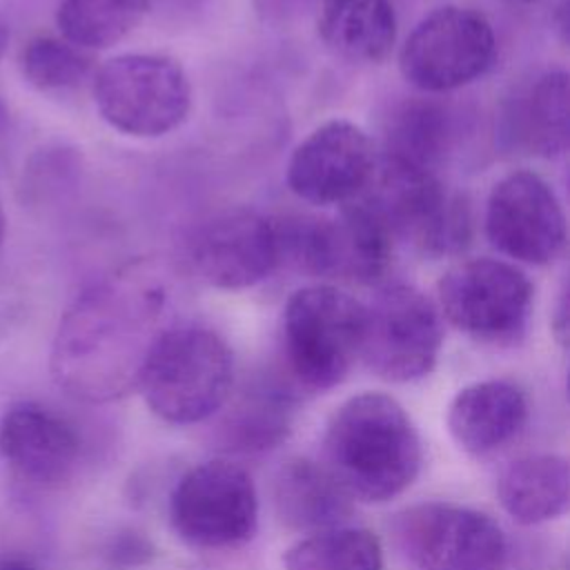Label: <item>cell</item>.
Segmentation results:
<instances>
[{
	"mask_svg": "<svg viewBox=\"0 0 570 570\" xmlns=\"http://www.w3.org/2000/svg\"><path fill=\"white\" fill-rule=\"evenodd\" d=\"M165 305L167 285L151 263L131 261L96 278L58 323L49 361L56 383L85 403L136 390Z\"/></svg>",
	"mask_w": 570,
	"mask_h": 570,
	"instance_id": "6da1fadb",
	"label": "cell"
},
{
	"mask_svg": "<svg viewBox=\"0 0 570 570\" xmlns=\"http://www.w3.org/2000/svg\"><path fill=\"white\" fill-rule=\"evenodd\" d=\"M423 448L405 407L390 394L361 392L343 401L323 434V468L363 503H385L419 476Z\"/></svg>",
	"mask_w": 570,
	"mask_h": 570,
	"instance_id": "7a4b0ae2",
	"label": "cell"
},
{
	"mask_svg": "<svg viewBox=\"0 0 570 570\" xmlns=\"http://www.w3.org/2000/svg\"><path fill=\"white\" fill-rule=\"evenodd\" d=\"M234 354L225 338L196 323L160 330L138 387L147 407L174 425H194L218 410L232 396Z\"/></svg>",
	"mask_w": 570,
	"mask_h": 570,
	"instance_id": "3957f363",
	"label": "cell"
},
{
	"mask_svg": "<svg viewBox=\"0 0 570 570\" xmlns=\"http://www.w3.org/2000/svg\"><path fill=\"white\" fill-rule=\"evenodd\" d=\"M363 303L332 283L307 285L285 301L278 350L285 381L294 390L336 387L361 352Z\"/></svg>",
	"mask_w": 570,
	"mask_h": 570,
	"instance_id": "277c9868",
	"label": "cell"
},
{
	"mask_svg": "<svg viewBox=\"0 0 570 570\" xmlns=\"http://www.w3.org/2000/svg\"><path fill=\"white\" fill-rule=\"evenodd\" d=\"M276 229L281 263L309 276L374 285L394 261L396 240L361 196L345 203L334 218L294 216L276 220Z\"/></svg>",
	"mask_w": 570,
	"mask_h": 570,
	"instance_id": "5b68a950",
	"label": "cell"
},
{
	"mask_svg": "<svg viewBox=\"0 0 570 570\" xmlns=\"http://www.w3.org/2000/svg\"><path fill=\"white\" fill-rule=\"evenodd\" d=\"M361 198L379 214L396 245L407 243L428 256H452L472 238L470 205L432 171L381 158Z\"/></svg>",
	"mask_w": 570,
	"mask_h": 570,
	"instance_id": "8992f818",
	"label": "cell"
},
{
	"mask_svg": "<svg viewBox=\"0 0 570 570\" xmlns=\"http://www.w3.org/2000/svg\"><path fill=\"white\" fill-rule=\"evenodd\" d=\"M91 94L100 118L134 138H158L180 127L191 109L185 69L160 53H120L98 67Z\"/></svg>",
	"mask_w": 570,
	"mask_h": 570,
	"instance_id": "52a82bcc",
	"label": "cell"
},
{
	"mask_svg": "<svg viewBox=\"0 0 570 570\" xmlns=\"http://www.w3.org/2000/svg\"><path fill=\"white\" fill-rule=\"evenodd\" d=\"M169 523L194 550L245 546L258 528V494L249 472L227 459L189 468L169 494Z\"/></svg>",
	"mask_w": 570,
	"mask_h": 570,
	"instance_id": "ba28073f",
	"label": "cell"
},
{
	"mask_svg": "<svg viewBox=\"0 0 570 570\" xmlns=\"http://www.w3.org/2000/svg\"><path fill=\"white\" fill-rule=\"evenodd\" d=\"M532 283L521 267L501 258H468L436 285L439 312L465 336L485 345L519 343L532 314Z\"/></svg>",
	"mask_w": 570,
	"mask_h": 570,
	"instance_id": "9c48e42d",
	"label": "cell"
},
{
	"mask_svg": "<svg viewBox=\"0 0 570 570\" xmlns=\"http://www.w3.org/2000/svg\"><path fill=\"white\" fill-rule=\"evenodd\" d=\"M443 323L434 301L405 283L381 285L363 303L358 358L383 381L428 376L441 354Z\"/></svg>",
	"mask_w": 570,
	"mask_h": 570,
	"instance_id": "30bf717a",
	"label": "cell"
},
{
	"mask_svg": "<svg viewBox=\"0 0 570 570\" xmlns=\"http://www.w3.org/2000/svg\"><path fill=\"white\" fill-rule=\"evenodd\" d=\"M401 559L412 570H503L508 539L501 525L468 505L425 501L392 521Z\"/></svg>",
	"mask_w": 570,
	"mask_h": 570,
	"instance_id": "8fae6325",
	"label": "cell"
},
{
	"mask_svg": "<svg viewBox=\"0 0 570 570\" xmlns=\"http://www.w3.org/2000/svg\"><path fill=\"white\" fill-rule=\"evenodd\" d=\"M490 20L470 7H439L405 38L399 51L403 78L425 94H445L481 78L494 62Z\"/></svg>",
	"mask_w": 570,
	"mask_h": 570,
	"instance_id": "7c38bea8",
	"label": "cell"
},
{
	"mask_svg": "<svg viewBox=\"0 0 570 570\" xmlns=\"http://www.w3.org/2000/svg\"><path fill=\"white\" fill-rule=\"evenodd\" d=\"M483 229L499 254L525 265H548L566 245V214L557 191L525 169L494 183L485 200Z\"/></svg>",
	"mask_w": 570,
	"mask_h": 570,
	"instance_id": "4fadbf2b",
	"label": "cell"
},
{
	"mask_svg": "<svg viewBox=\"0 0 570 570\" xmlns=\"http://www.w3.org/2000/svg\"><path fill=\"white\" fill-rule=\"evenodd\" d=\"M187 263L209 287L247 289L281 265L276 220L247 207L218 212L189 236Z\"/></svg>",
	"mask_w": 570,
	"mask_h": 570,
	"instance_id": "5bb4252c",
	"label": "cell"
},
{
	"mask_svg": "<svg viewBox=\"0 0 570 570\" xmlns=\"http://www.w3.org/2000/svg\"><path fill=\"white\" fill-rule=\"evenodd\" d=\"M372 138L356 122L334 118L312 129L292 151L285 180L314 205H345L363 194L376 169Z\"/></svg>",
	"mask_w": 570,
	"mask_h": 570,
	"instance_id": "9a60e30c",
	"label": "cell"
},
{
	"mask_svg": "<svg viewBox=\"0 0 570 570\" xmlns=\"http://www.w3.org/2000/svg\"><path fill=\"white\" fill-rule=\"evenodd\" d=\"M82 456L76 425L56 410L20 401L0 419V459L13 476L33 488H56L69 481Z\"/></svg>",
	"mask_w": 570,
	"mask_h": 570,
	"instance_id": "2e32d148",
	"label": "cell"
},
{
	"mask_svg": "<svg viewBox=\"0 0 570 570\" xmlns=\"http://www.w3.org/2000/svg\"><path fill=\"white\" fill-rule=\"evenodd\" d=\"M499 134L512 151L554 158L570 142V89L563 69H550L514 89L501 107Z\"/></svg>",
	"mask_w": 570,
	"mask_h": 570,
	"instance_id": "e0dca14e",
	"label": "cell"
},
{
	"mask_svg": "<svg viewBox=\"0 0 570 570\" xmlns=\"http://www.w3.org/2000/svg\"><path fill=\"white\" fill-rule=\"evenodd\" d=\"M528 416V396L517 383L488 379L459 390L448 405L445 421L463 452L488 456L512 443L523 432Z\"/></svg>",
	"mask_w": 570,
	"mask_h": 570,
	"instance_id": "ac0fdd59",
	"label": "cell"
},
{
	"mask_svg": "<svg viewBox=\"0 0 570 570\" xmlns=\"http://www.w3.org/2000/svg\"><path fill=\"white\" fill-rule=\"evenodd\" d=\"M272 499L278 519L294 530L318 532L343 525L352 514V499L309 459H289L276 470Z\"/></svg>",
	"mask_w": 570,
	"mask_h": 570,
	"instance_id": "d6986e66",
	"label": "cell"
},
{
	"mask_svg": "<svg viewBox=\"0 0 570 570\" xmlns=\"http://www.w3.org/2000/svg\"><path fill=\"white\" fill-rule=\"evenodd\" d=\"M497 497L505 514L521 525L559 519L570 503V468L561 454H528L499 476Z\"/></svg>",
	"mask_w": 570,
	"mask_h": 570,
	"instance_id": "ffe728a7",
	"label": "cell"
},
{
	"mask_svg": "<svg viewBox=\"0 0 570 570\" xmlns=\"http://www.w3.org/2000/svg\"><path fill=\"white\" fill-rule=\"evenodd\" d=\"M296 392L287 381L263 379L245 387L220 421V443L234 452H265L292 430Z\"/></svg>",
	"mask_w": 570,
	"mask_h": 570,
	"instance_id": "44dd1931",
	"label": "cell"
},
{
	"mask_svg": "<svg viewBox=\"0 0 570 570\" xmlns=\"http://www.w3.org/2000/svg\"><path fill=\"white\" fill-rule=\"evenodd\" d=\"M318 36L350 62H383L396 42V11L390 0H323Z\"/></svg>",
	"mask_w": 570,
	"mask_h": 570,
	"instance_id": "7402d4cb",
	"label": "cell"
},
{
	"mask_svg": "<svg viewBox=\"0 0 570 570\" xmlns=\"http://www.w3.org/2000/svg\"><path fill=\"white\" fill-rule=\"evenodd\" d=\"M454 134L450 107L434 98H410L387 116L381 158L436 174L452 149Z\"/></svg>",
	"mask_w": 570,
	"mask_h": 570,
	"instance_id": "603a6c76",
	"label": "cell"
},
{
	"mask_svg": "<svg viewBox=\"0 0 570 570\" xmlns=\"http://www.w3.org/2000/svg\"><path fill=\"white\" fill-rule=\"evenodd\" d=\"M281 561L285 570H385L381 541L352 525L309 532L292 543Z\"/></svg>",
	"mask_w": 570,
	"mask_h": 570,
	"instance_id": "cb8c5ba5",
	"label": "cell"
},
{
	"mask_svg": "<svg viewBox=\"0 0 570 570\" xmlns=\"http://www.w3.org/2000/svg\"><path fill=\"white\" fill-rule=\"evenodd\" d=\"M154 0H60L56 24L78 49H107L134 31Z\"/></svg>",
	"mask_w": 570,
	"mask_h": 570,
	"instance_id": "d4e9b609",
	"label": "cell"
},
{
	"mask_svg": "<svg viewBox=\"0 0 570 570\" xmlns=\"http://www.w3.org/2000/svg\"><path fill=\"white\" fill-rule=\"evenodd\" d=\"M91 69V60L65 38L40 36L20 51V71L24 80L40 91H62L78 87Z\"/></svg>",
	"mask_w": 570,
	"mask_h": 570,
	"instance_id": "484cf974",
	"label": "cell"
},
{
	"mask_svg": "<svg viewBox=\"0 0 570 570\" xmlns=\"http://www.w3.org/2000/svg\"><path fill=\"white\" fill-rule=\"evenodd\" d=\"M151 552H154L151 543L145 537H140L138 532H120L107 546L105 559L111 568L127 570V568H136V566L145 563L151 557Z\"/></svg>",
	"mask_w": 570,
	"mask_h": 570,
	"instance_id": "4316f807",
	"label": "cell"
},
{
	"mask_svg": "<svg viewBox=\"0 0 570 570\" xmlns=\"http://www.w3.org/2000/svg\"><path fill=\"white\" fill-rule=\"evenodd\" d=\"M321 4L323 0H254L256 11L272 24L294 22L309 11H318Z\"/></svg>",
	"mask_w": 570,
	"mask_h": 570,
	"instance_id": "83f0119b",
	"label": "cell"
},
{
	"mask_svg": "<svg viewBox=\"0 0 570 570\" xmlns=\"http://www.w3.org/2000/svg\"><path fill=\"white\" fill-rule=\"evenodd\" d=\"M0 570H40L31 559L20 554H2L0 557Z\"/></svg>",
	"mask_w": 570,
	"mask_h": 570,
	"instance_id": "f1b7e54d",
	"label": "cell"
},
{
	"mask_svg": "<svg viewBox=\"0 0 570 570\" xmlns=\"http://www.w3.org/2000/svg\"><path fill=\"white\" fill-rule=\"evenodd\" d=\"M4 232H7V216H4L2 200H0V247H2V240H4Z\"/></svg>",
	"mask_w": 570,
	"mask_h": 570,
	"instance_id": "f546056e",
	"label": "cell"
},
{
	"mask_svg": "<svg viewBox=\"0 0 570 570\" xmlns=\"http://www.w3.org/2000/svg\"><path fill=\"white\" fill-rule=\"evenodd\" d=\"M514 2H534V0H514Z\"/></svg>",
	"mask_w": 570,
	"mask_h": 570,
	"instance_id": "4dcf8cb0",
	"label": "cell"
}]
</instances>
